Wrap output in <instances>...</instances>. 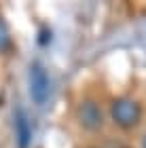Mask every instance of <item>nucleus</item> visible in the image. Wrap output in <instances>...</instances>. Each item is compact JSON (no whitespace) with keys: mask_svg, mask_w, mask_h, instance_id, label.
Instances as JSON below:
<instances>
[{"mask_svg":"<svg viewBox=\"0 0 146 148\" xmlns=\"http://www.w3.org/2000/svg\"><path fill=\"white\" fill-rule=\"evenodd\" d=\"M142 148H146V136H144V140H142Z\"/></svg>","mask_w":146,"mask_h":148,"instance_id":"423d86ee","label":"nucleus"},{"mask_svg":"<svg viewBox=\"0 0 146 148\" xmlns=\"http://www.w3.org/2000/svg\"><path fill=\"white\" fill-rule=\"evenodd\" d=\"M78 121H81V125L87 131H97L99 127H102L104 116H102L99 106L93 102V99H85V102L78 106Z\"/></svg>","mask_w":146,"mask_h":148,"instance_id":"7ed1b4c3","label":"nucleus"},{"mask_svg":"<svg viewBox=\"0 0 146 148\" xmlns=\"http://www.w3.org/2000/svg\"><path fill=\"white\" fill-rule=\"evenodd\" d=\"M30 95L36 104H45L51 95V80L42 64L34 62L30 66Z\"/></svg>","mask_w":146,"mask_h":148,"instance_id":"f03ea898","label":"nucleus"},{"mask_svg":"<svg viewBox=\"0 0 146 148\" xmlns=\"http://www.w3.org/2000/svg\"><path fill=\"white\" fill-rule=\"evenodd\" d=\"M6 42H9V30H6V23L0 19V49H4Z\"/></svg>","mask_w":146,"mask_h":148,"instance_id":"39448f33","label":"nucleus"},{"mask_svg":"<svg viewBox=\"0 0 146 148\" xmlns=\"http://www.w3.org/2000/svg\"><path fill=\"white\" fill-rule=\"evenodd\" d=\"M15 127H17V148H28L30 146V123H28V116L21 108H17L15 112Z\"/></svg>","mask_w":146,"mask_h":148,"instance_id":"20e7f679","label":"nucleus"},{"mask_svg":"<svg viewBox=\"0 0 146 148\" xmlns=\"http://www.w3.org/2000/svg\"><path fill=\"white\" fill-rule=\"evenodd\" d=\"M142 108L136 99L131 97H117L110 106V119L121 127V129H131L140 123Z\"/></svg>","mask_w":146,"mask_h":148,"instance_id":"f257e3e1","label":"nucleus"}]
</instances>
